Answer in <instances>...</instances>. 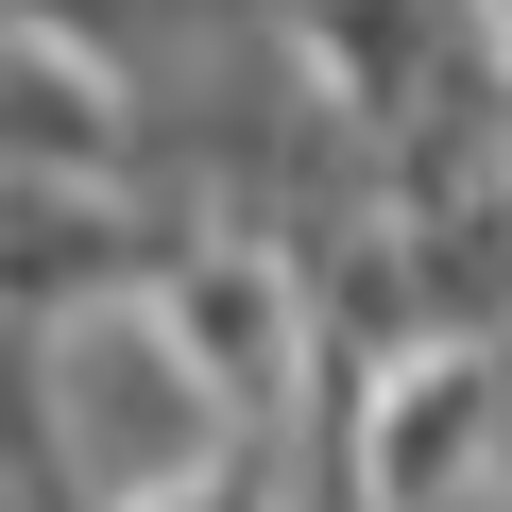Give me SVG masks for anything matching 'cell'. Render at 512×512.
Wrapping results in <instances>:
<instances>
[{"instance_id":"1","label":"cell","mask_w":512,"mask_h":512,"mask_svg":"<svg viewBox=\"0 0 512 512\" xmlns=\"http://www.w3.org/2000/svg\"><path fill=\"white\" fill-rule=\"evenodd\" d=\"M0 35H18V0H0Z\"/></svg>"}]
</instances>
